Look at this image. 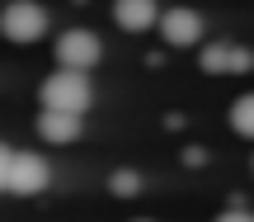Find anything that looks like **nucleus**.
<instances>
[{
    "label": "nucleus",
    "mask_w": 254,
    "mask_h": 222,
    "mask_svg": "<svg viewBox=\"0 0 254 222\" xmlns=\"http://www.w3.org/2000/svg\"><path fill=\"white\" fill-rule=\"evenodd\" d=\"M38 100H43V109H57V113H85V109H90V100H94V90H90V76H85V71L62 66L57 76H47V81H43Z\"/></svg>",
    "instance_id": "1"
},
{
    "label": "nucleus",
    "mask_w": 254,
    "mask_h": 222,
    "mask_svg": "<svg viewBox=\"0 0 254 222\" xmlns=\"http://www.w3.org/2000/svg\"><path fill=\"white\" fill-rule=\"evenodd\" d=\"M43 28H47V14L33 0H9V5L0 9V33H5L9 43H38Z\"/></svg>",
    "instance_id": "2"
},
{
    "label": "nucleus",
    "mask_w": 254,
    "mask_h": 222,
    "mask_svg": "<svg viewBox=\"0 0 254 222\" xmlns=\"http://www.w3.org/2000/svg\"><path fill=\"white\" fill-rule=\"evenodd\" d=\"M99 57H104L99 33H90V28H66V33L57 38V62L71 66V71H90Z\"/></svg>",
    "instance_id": "3"
},
{
    "label": "nucleus",
    "mask_w": 254,
    "mask_h": 222,
    "mask_svg": "<svg viewBox=\"0 0 254 222\" xmlns=\"http://www.w3.org/2000/svg\"><path fill=\"white\" fill-rule=\"evenodd\" d=\"M5 189H9V194H19V199H28V194H38V189H47V161L38 156V151H14Z\"/></svg>",
    "instance_id": "4"
},
{
    "label": "nucleus",
    "mask_w": 254,
    "mask_h": 222,
    "mask_svg": "<svg viewBox=\"0 0 254 222\" xmlns=\"http://www.w3.org/2000/svg\"><path fill=\"white\" fill-rule=\"evenodd\" d=\"M160 38L170 47H193L202 38V14H198V9H184V5L179 9H165V14H160Z\"/></svg>",
    "instance_id": "5"
},
{
    "label": "nucleus",
    "mask_w": 254,
    "mask_h": 222,
    "mask_svg": "<svg viewBox=\"0 0 254 222\" xmlns=\"http://www.w3.org/2000/svg\"><path fill=\"white\" fill-rule=\"evenodd\" d=\"M250 66H254V52L240 47V43H207L202 47V71H212V76H221V71L240 76V71H250Z\"/></svg>",
    "instance_id": "6"
},
{
    "label": "nucleus",
    "mask_w": 254,
    "mask_h": 222,
    "mask_svg": "<svg viewBox=\"0 0 254 222\" xmlns=\"http://www.w3.org/2000/svg\"><path fill=\"white\" fill-rule=\"evenodd\" d=\"M38 137H43V142H75V137H80V113L43 109V113H38Z\"/></svg>",
    "instance_id": "7"
},
{
    "label": "nucleus",
    "mask_w": 254,
    "mask_h": 222,
    "mask_svg": "<svg viewBox=\"0 0 254 222\" xmlns=\"http://www.w3.org/2000/svg\"><path fill=\"white\" fill-rule=\"evenodd\" d=\"M113 19H118V28H127V33H146L155 24V0H118L113 5Z\"/></svg>",
    "instance_id": "8"
},
{
    "label": "nucleus",
    "mask_w": 254,
    "mask_h": 222,
    "mask_svg": "<svg viewBox=\"0 0 254 222\" xmlns=\"http://www.w3.org/2000/svg\"><path fill=\"white\" fill-rule=\"evenodd\" d=\"M231 128H236L240 137H254V90L231 104Z\"/></svg>",
    "instance_id": "9"
},
{
    "label": "nucleus",
    "mask_w": 254,
    "mask_h": 222,
    "mask_svg": "<svg viewBox=\"0 0 254 222\" xmlns=\"http://www.w3.org/2000/svg\"><path fill=\"white\" fill-rule=\"evenodd\" d=\"M109 189L113 194H136V189H141V175H136V170H113V180H109Z\"/></svg>",
    "instance_id": "10"
},
{
    "label": "nucleus",
    "mask_w": 254,
    "mask_h": 222,
    "mask_svg": "<svg viewBox=\"0 0 254 222\" xmlns=\"http://www.w3.org/2000/svg\"><path fill=\"white\" fill-rule=\"evenodd\" d=\"M217 222H254V213H245V208H226Z\"/></svg>",
    "instance_id": "11"
},
{
    "label": "nucleus",
    "mask_w": 254,
    "mask_h": 222,
    "mask_svg": "<svg viewBox=\"0 0 254 222\" xmlns=\"http://www.w3.org/2000/svg\"><path fill=\"white\" fill-rule=\"evenodd\" d=\"M136 222H146V218H136Z\"/></svg>",
    "instance_id": "12"
}]
</instances>
